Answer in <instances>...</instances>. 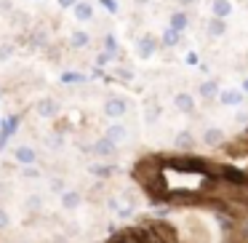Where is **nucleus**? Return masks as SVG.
Wrapping results in <instances>:
<instances>
[{"mask_svg":"<svg viewBox=\"0 0 248 243\" xmlns=\"http://www.w3.org/2000/svg\"><path fill=\"white\" fill-rule=\"evenodd\" d=\"M168 166L171 168H179V171H187V174H205V177H208V163L205 161H200V158H171V161H168Z\"/></svg>","mask_w":248,"mask_h":243,"instance_id":"f257e3e1","label":"nucleus"},{"mask_svg":"<svg viewBox=\"0 0 248 243\" xmlns=\"http://www.w3.org/2000/svg\"><path fill=\"white\" fill-rule=\"evenodd\" d=\"M128 107H131L128 99H125V97H118V94H112V97L104 99L102 113L107 115V118H112V120H115V118H123V115L128 113Z\"/></svg>","mask_w":248,"mask_h":243,"instance_id":"f03ea898","label":"nucleus"},{"mask_svg":"<svg viewBox=\"0 0 248 243\" xmlns=\"http://www.w3.org/2000/svg\"><path fill=\"white\" fill-rule=\"evenodd\" d=\"M157 51V38L155 35H141L139 43H136V54H139V59H152Z\"/></svg>","mask_w":248,"mask_h":243,"instance_id":"7ed1b4c3","label":"nucleus"},{"mask_svg":"<svg viewBox=\"0 0 248 243\" xmlns=\"http://www.w3.org/2000/svg\"><path fill=\"white\" fill-rule=\"evenodd\" d=\"M91 152H93V155H99V158H109V155H115V152H118V145H115V142H109L107 136H102V139H96L91 145Z\"/></svg>","mask_w":248,"mask_h":243,"instance_id":"20e7f679","label":"nucleus"},{"mask_svg":"<svg viewBox=\"0 0 248 243\" xmlns=\"http://www.w3.org/2000/svg\"><path fill=\"white\" fill-rule=\"evenodd\" d=\"M35 113H38L40 118H56V115H59V104H56V99L46 97L35 104Z\"/></svg>","mask_w":248,"mask_h":243,"instance_id":"39448f33","label":"nucleus"},{"mask_svg":"<svg viewBox=\"0 0 248 243\" xmlns=\"http://www.w3.org/2000/svg\"><path fill=\"white\" fill-rule=\"evenodd\" d=\"M14 161L22 163V166H35V161H38V152H35L32 147H27V145H19L16 150H14Z\"/></svg>","mask_w":248,"mask_h":243,"instance_id":"423d86ee","label":"nucleus"},{"mask_svg":"<svg viewBox=\"0 0 248 243\" xmlns=\"http://www.w3.org/2000/svg\"><path fill=\"white\" fill-rule=\"evenodd\" d=\"M173 104H176V110H179V113H184V115H192L195 113V97H192V94H187V91H179L176 97H173Z\"/></svg>","mask_w":248,"mask_h":243,"instance_id":"0eeeda50","label":"nucleus"},{"mask_svg":"<svg viewBox=\"0 0 248 243\" xmlns=\"http://www.w3.org/2000/svg\"><path fill=\"white\" fill-rule=\"evenodd\" d=\"M72 14H75L78 22H91L93 19V6L88 0H78L75 6H72Z\"/></svg>","mask_w":248,"mask_h":243,"instance_id":"6e6552de","label":"nucleus"},{"mask_svg":"<svg viewBox=\"0 0 248 243\" xmlns=\"http://www.w3.org/2000/svg\"><path fill=\"white\" fill-rule=\"evenodd\" d=\"M203 142L208 147H219V145H224V131L219 129V126H208V129L203 131Z\"/></svg>","mask_w":248,"mask_h":243,"instance_id":"1a4fd4ad","label":"nucleus"},{"mask_svg":"<svg viewBox=\"0 0 248 243\" xmlns=\"http://www.w3.org/2000/svg\"><path fill=\"white\" fill-rule=\"evenodd\" d=\"M88 43H91V35H88L86 30H72V32H70V49L83 51Z\"/></svg>","mask_w":248,"mask_h":243,"instance_id":"9d476101","label":"nucleus"},{"mask_svg":"<svg viewBox=\"0 0 248 243\" xmlns=\"http://www.w3.org/2000/svg\"><path fill=\"white\" fill-rule=\"evenodd\" d=\"M187 14L184 11H176V14H171V19H168V30H173V32H184L187 30Z\"/></svg>","mask_w":248,"mask_h":243,"instance_id":"9b49d317","label":"nucleus"},{"mask_svg":"<svg viewBox=\"0 0 248 243\" xmlns=\"http://www.w3.org/2000/svg\"><path fill=\"white\" fill-rule=\"evenodd\" d=\"M80 203H83V195L78 193V190H64V193H62V206H64V209H78Z\"/></svg>","mask_w":248,"mask_h":243,"instance_id":"f8f14e48","label":"nucleus"},{"mask_svg":"<svg viewBox=\"0 0 248 243\" xmlns=\"http://www.w3.org/2000/svg\"><path fill=\"white\" fill-rule=\"evenodd\" d=\"M219 177L224 179V182H230V184H240V182H246V177H243L240 171H237V168H230V166H221L219 168Z\"/></svg>","mask_w":248,"mask_h":243,"instance_id":"ddd939ff","label":"nucleus"},{"mask_svg":"<svg viewBox=\"0 0 248 243\" xmlns=\"http://www.w3.org/2000/svg\"><path fill=\"white\" fill-rule=\"evenodd\" d=\"M104 136H107L109 142H115V145H120V142H123L125 136H128V131H125V126H120V123H112V126L107 129V134H104Z\"/></svg>","mask_w":248,"mask_h":243,"instance_id":"4468645a","label":"nucleus"},{"mask_svg":"<svg viewBox=\"0 0 248 243\" xmlns=\"http://www.w3.org/2000/svg\"><path fill=\"white\" fill-rule=\"evenodd\" d=\"M198 94H200L203 99H214L216 94H219V81H203V83L198 86Z\"/></svg>","mask_w":248,"mask_h":243,"instance_id":"2eb2a0df","label":"nucleus"},{"mask_svg":"<svg viewBox=\"0 0 248 243\" xmlns=\"http://www.w3.org/2000/svg\"><path fill=\"white\" fill-rule=\"evenodd\" d=\"M211 11H214L216 19H227V16L232 14V3H230V0H214Z\"/></svg>","mask_w":248,"mask_h":243,"instance_id":"dca6fc26","label":"nucleus"},{"mask_svg":"<svg viewBox=\"0 0 248 243\" xmlns=\"http://www.w3.org/2000/svg\"><path fill=\"white\" fill-rule=\"evenodd\" d=\"M216 97H219V102H221V104H240L243 94L237 91V88H227V91L216 94Z\"/></svg>","mask_w":248,"mask_h":243,"instance_id":"f3484780","label":"nucleus"},{"mask_svg":"<svg viewBox=\"0 0 248 243\" xmlns=\"http://www.w3.org/2000/svg\"><path fill=\"white\" fill-rule=\"evenodd\" d=\"M227 32V22H224V19H211V22H208V35H211V38H221V35H224Z\"/></svg>","mask_w":248,"mask_h":243,"instance_id":"a211bd4d","label":"nucleus"},{"mask_svg":"<svg viewBox=\"0 0 248 243\" xmlns=\"http://www.w3.org/2000/svg\"><path fill=\"white\" fill-rule=\"evenodd\" d=\"M246 150H248V142H232V145H227V152H230L232 158H237V155H246Z\"/></svg>","mask_w":248,"mask_h":243,"instance_id":"6ab92c4d","label":"nucleus"},{"mask_svg":"<svg viewBox=\"0 0 248 243\" xmlns=\"http://www.w3.org/2000/svg\"><path fill=\"white\" fill-rule=\"evenodd\" d=\"M14 51H16V46H14L11 40H3V43H0V62H8L14 56Z\"/></svg>","mask_w":248,"mask_h":243,"instance_id":"aec40b11","label":"nucleus"},{"mask_svg":"<svg viewBox=\"0 0 248 243\" xmlns=\"http://www.w3.org/2000/svg\"><path fill=\"white\" fill-rule=\"evenodd\" d=\"M227 243H248V232L246 230H230L227 232Z\"/></svg>","mask_w":248,"mask_h":243,"instance_id":"412c9836","label":"nucleus"},{"mask_svg":"<svg viewBox=\"0 0 248 243\" xmlns=\"http://www.w3.org/2000/svg\"><path fill=\"white\" fill-rule=\"evenodd\" d=\"M30 40H32L35 49H40V46H46V40H48V32H46V30H35V32L30 35Z\"/></svg>","mask_w":248,"mask_h":243,"instance_id":"4be33fe9","label":"nucleus"},{"mask_svg":"<svg viewBox=\"0 0 248 243\" xmlns=\"http://www.w3.org/2000/svg\"><path fill=\"white\" fill-rule=\"evenodd\" d=\"M179 35H182V32H173V30H168V32L163 35V43H166V49H173V46H179Z\"/></svg>","mask_w":248,"mask_h":243,"instance_id":"5701e85b","label":"nucleus"},{"mask_svg":"<svg viewBox=\"0 0 248 243\" xmlns=\"http://www.w3.org/2000/svg\"><path fill=\"white\" fill-rule=\"evenodd\" d=\"M40 206H43V198H40V195H30V198L24 200V209H30V211H38Z\"/></svg>","mask_w":248,"mask_h":243,"instance_id":"b1692460","label":"nucleus"},{"mask_svg":"<svg viewBox=\"0 0 248 243\" xmlns=\"http://www.w3.org/2000/svg\"><path fill=\"white\" fill-rule=\"evenodd\" d=\"M112 171H115L112 166H91V174H96V177H102V179L112 177Z\"/></svg>","mask_w":248,"mask_h":243,"instance_id":"393cba45","label":"nucleus"},{"mask_svg":"<svg viewBox=\"0 0 248 243\" xmlns=\"http://www.w3.org/2000/svg\"><path fill=\"white\" fill-rule=\"evenodd\" d=\"M104 51H107V54H115V51H118V38H115V35H104Z\"/></svg>","mask_w":248,"mask_h":243,"instance_id":"a878e982","label":"nucleus"},{"mask_svg":"<svg viewBox=\"0 0 248 243\" xmlns=\"http://www.w3.org/2000/svg\"><path fill=\"white\" fill-rule=\"evenodd\" d=\"M192 145V136L187 134V131H182V134L176 136V147H189Z\"/></svg>","mask_w":248,"mask_h":243,"instance_id":"bb28decb","label":"nucleus"},{"mask_svg":"<svg viewBox=\"0 0 248 243\" xmlns=\"http://www.w3.org/2000/svg\"><path fill=\"white\" fill-rule=\"evenodd\" d=\"M157 118H160V107H157V104H152V107L147 110V123H155Z\"/></svg>","mask_w":248,"mask_h":243,"instance_id":"cd10ccee","label":"nucleus"},{"mask_svg":"<svg viewBox=\"0 0 248 243\" xmlns=\"http://www.w3.org/2000/svg\"><path fill=\"white\" fill-rule=\"evenodd\" d=\"M102 6H104V11H109V14H118L120 11L118 0H102Z\"/></svg>","mask_w":248,"mask_h":243,"instance_id":"c85d7f7f","label":"nucleus"},{"mask_svg":"<svg viewBox=\"0 0 248 243\" xmlns=\"http://www.w3.org/2000/svg\"><path fill=\"white\" fill-rule=\"evenodd\" d=\"M11 22L16 24V27H24V22H30V16H24L22 11H16V14H11Z\"/></svg>","mask_w":248,"mask_h":243,"instance_id":"c756f323","label":"nucleus"},{"mask_svg":"<svg viewBox=\"0 0 248 243\" xmlns=\"http://www.w3.org/2000/svg\"><path fill=\"white\" fill-rule=\"evenodd\" d=\"M8 225H11V216H8V211L0 209V230H6Z\"/></svg>","mask_w":248,"mask_h":243,"instance_id":"7c9ffc66","label":"nucleus"},{"mask_svg":"<svg viewBox=\"0 0 248 243\" xmlns=\"http://www.w3.org/2000/svg\"><path fill=\"white\" fill-rule=\"evenodd\" d=\"M24 177H30V179H38L40 177V171L35 166H24Z\"/></svg>","mask_w":248,"mask_h":243,"instance_id":"2f4dec72","label":"nucleus"},{"mask_svg":"<svg viewBox=\"0 0 248 243\" xmlns=\"http://www.w3.org/2000/svg\"><path fill=\"white\" fill-rule=\"evenodd\" d=\"M0 14H14L11 0H0Z\"/></svg>","mask_w":248,"mask_h":243,"instance_id":"473e14b6","label":"nucleus"},{"mask_svg":"<svg viewBox=\"0 0 248 243\" xmlns=\"http://www.w3.org/2000/svg\"><path fill=\"white\" fill-rule=\"evenodd\" d=\"M62 81H64V83H80L83 78H80V75H75V72H67V75L62 78Z\"/></svg>","mask_w":248,"mask_h":243,"instance_id":"72a5a7b5","label":"nucleus"},{"mask_svg":"<svg viewBox=\"0 0 248 243\" xmlns=\"http://www.w3.org/2000/svg\"><path fill=\"white\" fill-rule=\"evenodd\" d=\"M235 120H237V123H248V113H246V110H237Z\"/></svg>","mask_w":248,"mask_h":243,"instance_id":"f704fd0d","label":"nucleus"},{"mask_svg":"<svg viewBox=\"0 0 248 243\" xmlns=\"http://www.w3.org/2000/svg\"><path fill=\"white\" fill-rule=\"evenodd\" d=\"M56 3H59V8H72L78 0H56Z\"/></svg>","mask_w":248,"mask_h":243,"instance_id":"c9c22d12","label":"nucleus"},{"mask_svg":"<svg viewBox=\"0 0 248 243\" xmlns=\"http://www.w3.org/2000/svg\"><path fill=\"white\" fill-rule=\"evenodd\" d=\"M115 75L123 78V81H128V78H131V70H115Z\"/></svg>","mask_w":248,"mask_h":243,"instance_id":"e433bc0d","label":"nucleus"},{"mask_svg":"<svg viewBox=\"0 0 248 243\" xmlns=\"http://www.w3.org/2000/svg\"><path fill=\"white\" fill-rule=\"evenodd\" d=\"M176 3H182V6H192L195 0H176Z\"/></svg>","mask_w":248,"mask_h":243,"instance_id":"4c0bfd02","label":"nucleus"}]
</instances>
